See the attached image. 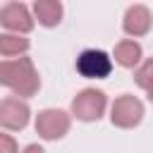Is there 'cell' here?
<instances>
[{
	"label": "cell",
	"instance_id": "cell-1",
	"mask_svg": "<svg viewBox=\"0 0 153 153\" xmlns=\"http://www.w3.org/2000/svg\"><path fill=\"white\" fill-rule=\"evenodd\" d=\"M0 86L10 88L17 98L26 100L38 93L41 76L31 57H14L0 62Z\"/></svg>",
	"mask_w": 153,
	"mask_h": 153
},
{
	"label": "cell",
	"instance_id": "cell-2",
	"mask_svg": "<svg viewBox=\"0 0 153 153\" xmlns=\"http://www.w3.org/2000/svg\"><path fill=\"white\" fill-rule=\"evenodd\" d=\"M108 108V96L98 88H81L72 98V115L81 122H98Z\"/></svg>",
	"mask_w": 153,
	"mask_h": 153
},
{
	"label": "cell",
	"instance_id": "cell-3",
	"mask_svg": "<svg viewBox=\"0 0 153 153\" xmlns=\"http://www.w3.org/2000/svg\"><path fill=\"white\" fill-rule=\"evenodd\" d=\"M143 120V103L131 96V93H122L112 100L110 105V122L117 129H134L139 122Z\"/></svg>",
	"mask_w": 153,
	"mask_h": 153
},
{
	"label": "cell",
	"instance_id": "cell-4",
	"mask_svg": "<svg viewBox=\"0 0 153 153\" xmlns=\"http://www.w3.org/2000/svg\"><path fill=\"white\" fill-rule=\"evenodd\" d=\"M33 127H36V134H38L41 139H45V141H57V139H62V136L69 131L72 117H69L65 110H60V108H45V110H41V112L36 115Z\"/></svg>",
	"mask_w": 153,
	"mask_h": 153
},
{
	"label": "cell",
	"instance_id": "cell-5",
	"mask_svg": "<svg viewBox=\"0 0 153 153\" xmlns=\"http://www.w3.org/2000/svg\"><path fill=\"white\" fill-rule=\"evenodd\" d=\"M76 72L86 79H105L112 72V57L105 50H96V48H86L76 55L74 62Z\"/></svg>",
	"mask_w": 153,
	"mask_h": 153
},
{
	"label": "cell",
	"instance_id": "cell-6",
	"mask_svg": "<svg viewBox=\"0 0 153 153\" xmlns=\"http://www.w3.org/2000/svg\"><path fill=\"white\" fill-rule=\"evenodd\" d=\"M29 117H31V108H29L26 100H22L17 96H10V98L0 100V127L2 129L22 131L29 124Z\"/></svg>",
	"mask_w": 153,
	"mask_h": 153
},
{
	"label": "cell",
	"instance_id": "cell-7",
	"mask_svg": "<svg viewBox=\"0 0 153 153\" xmlns=\"http://www.w3.org/2000/svg\"><path fill=\"white\" fill-rule=\"evenodd\" d=\"M33 14L24 2H7L0 7V26L7 29V33H29L33 29Z\"/></svg>",
	"mask_w": 153,
	"mask_h": 153
},
{
	"label": "cell",
	"instance_id": "cell-8",
	"mask_svg": "<svg viewBox=\"0 0 153 153\" xmlns=\"http://www.w3.org/2000/svg\"><path fill=\"white\" fill-rule=\"evenodd\" d=\"M153 26V14L146 5H129L127 12H124V19H122V29L127 36L131 38H139V36H146Z\"/></svg>",
	"mask_w": 153,
	"mask_h": 153
},
{
	"label": "cell",
	"instance_id": "cell-9",
	"mask_svg": "<svg viewBox=\"0 0 153 153\" xmlns=\"http://www.w3.org/2000/svg\"><path fill=\"white\" fill-rule=\"evenodd\" d=\"M141 55H143V48L141 43H136L134 38H124L115 45L112 50V57L120 67H127V69H134L139 62H141Z\"/></svg>",
	"mask_w": 153,
	"mask_h": 153
},
{
	"label": "cell",
	"instance_id": "cell-10",
	"mask_svg": "<svg viewBox=\"0 0 153 153\" xmlns=\"http://www.w3.org/2000/svg\"><path fill=\"white\" fill-rule=\"evenodd\" d=\"M33 19H38V24L53 29L62 22V2L57 0H36L33 2Z\"/></svg>",
	"mask_w": 153,
	"mask_h": 153
},
{
	"label": "cell",
	"instance_id": "cell-11",
	"mask_svg": "<svg viewBox=\"0 0 153 153\" xmlns=\"http://www.w3.org/2000/svg\"><path fill=\"white\" fill-rule=\"evenodd\" d=\"M29 38L19 36V33H0V55L7 60H14L19 55H24L29 50Z\"/></svg>",
	"mask_w": 153,
	"mask_h": 153
},
{
	"label": "cell",
	"instance_id": "cell-12",
	"mask_svg": "<svg viewBox=\"0 0 153 153\" xmlns=\"http://www.w3.org/2000/svg\"><path fill=\"white\" fill-rule=\"evenodd\" d=\"M134 81H136V86L143 88L146 93L153 88V57L146 60L143 65H139V67L134 69Z\"/></svg>",
	"mask_w": 153,
	"mask_h": 153
},
{
	"label": "cell",
	"instance_id": "cell-13",
	"mask_svg": "<svg viewBox=\"0 0 153 153\" xmlns=\"http://www.w3.org/2000/svg\"><path fill=\"white\" fill-rule=\"evenodd\" d=\"M0 153H19V146H17L14 136L0 131Z\"/></svg>",
	"mask_w": 153,
	"mask_h": 153
},
{
	"label": "cell",
	"instance_id": "cell-14",
	"mask_svg": "<svg viewBox=\"0 0 153 153\" xmlns=\"http://www.w3.org/2000/svg\"><path fill=\"white\" fill-rule=\"evenodd\" d=\"M22 153H45V151H43V148H41L38 143H29V146H26V148H24Z\"/></svg>",
	"mask_w": 153,
	"mask_h": 153
}]
</instances>
